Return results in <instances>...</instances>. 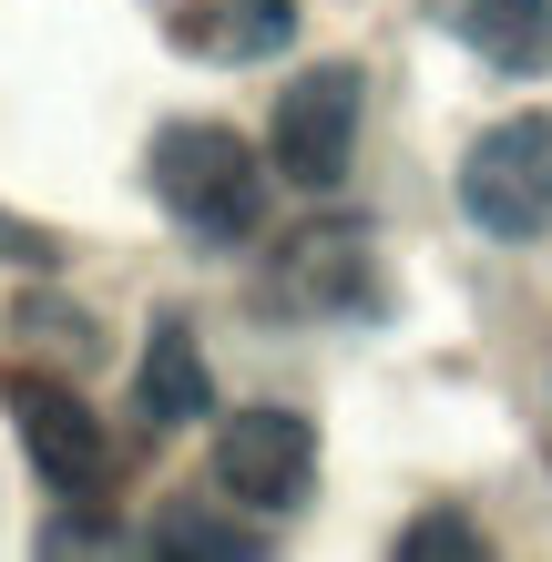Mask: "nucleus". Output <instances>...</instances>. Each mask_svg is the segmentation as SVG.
<instances>
[{
	"mask_svg": "<svg viewBox=\"0 0 552 562\" xmlns=\"http://www.w3.org/2000/svg\"><path fill=\"white\" fill-rule=\"evenodd\" d=\"M267 307H297V317L369 307V236L359 225H307V236H286L277 277H267Z\"/></svg>",
	"mask_w": 552,
	"mask_h": 562,
	"instance_id": "obj_6",
	"label": "nucleus"
},
{
	"mask_svg": "<svg viewBox=\"0 0 552 562\" xmlns=\"http://www.w3.org/2000/svg\"><path fill=\"white\" fill-rule=\"evenodd\" d=\"M144 175L165 194V215L184 236H205V246H236V236L267 225V164H256L246 134H225V123H165Z\"/></svg>",
	"mask_w": 552,
	"mask_h": 562,
	"instance_id": "obj_1",
	"label": "nucleus"
},
{
	"mask_svg": "<svg viewBox=\"0 0 552 562\" xmlns=\"http://www.w3.org/2000/svg\"><path fill=\"white\" fill-rule=\"evenodd\" d=\"M450 31L502 72H552V0H450Z\"/></svg>",
	"mask_w": 552,
	"mask_h": 562,
	"instance_id": "obj_8",
	"label": "nucleus"
},
{
	"mask_svg": "<svg viewBox=\"0 0 552 562\" xmlns=\"http://www.w3.org/2000/svg\"><path fill=\"white\" fill-rule=\"evenodd\" d=\"M134 409H144V429H194V419L215 409L205 348H194L184 317H165V327L144 338V358H134Z\"/></svg>",
	"mask_w": 552,
	"mask_h": 562,
	"instance_id": "obj_7",
	"label": "nucleus"
},
{
	"mask_svg": "<svg viewBox=\"0 0 552 562\" xmlns=\"http://www.w3.org/2000/svg\"><path fill=\"white\" fill-rule=\"evenodd\" d=\"M215 491L246 502V512H297L317 491V429L297 409H277V400L225 409V429H215Z\"/></svg>",
	"mask_w": 552,
	"mask_h": 562,
	"instance_id": "obj_5",
	"label": "nucleus"
},
{
	"mask_svg": "<svg viewBox=\"0 0 552 562\" xmlns=\"http://www.w3.org/2000/svg\"><path fill=\"white\" fill-rule=\"evenodd\" d=\"M286 31H297V0H236V11L215 21V52L225 61H256V52H277Z\"/></svg>",
	"mask_w": 552,
	"mask_h": 562,
	"instance_id": "obj_10",
	"label": "nucleus"
},
{
	"mask_svg": "<svg viewBox=\"0 0 552 562\" xmlns=\"http://www.w3.org/2000/svg\"><path fill=\"white\" fill-rule=\"evenodd\" d=\"M267 164H277V175H297L307 194L348 184V164H359V72H348V61H307V72L277 92Z\"/></svg>",
	"mask_w": 552,
	"mask_h": 562,
	"instance_id": "obj_3",
	"label": "nucleus"
},
{
	"mask_svg": "<svg viewBox=\"0 0 552 562\" xmlns=\"http://www.w3.org/2000/svg\"><path fill=\"white\" fill-rule=\"evenodd\" d=\"M144 542L154 552H205V562H256V552H267V532L236 521V512H154Z\"/></svg>",
	"mask_w": 552,
	"mask_h": 562,
	"instance_id": "obj_9",
	"label": "nucleus"
},
{
	"mask_svg": "<svg viewBox=\"0 0 552 562\" xmlns=\"http://www.w3.org/2000/svg\"><path fill=\"white\" fill-rule=\"evenodd\" d=\"M0 267H61V236H52V225H31V215H11V205H0Z\"/></svg>",
	"mask_w": 552,
	"mask_h": 562,
	"instance_id": "obj_12",
	"label": "nucleus"
},
{
	"mask_svg": "<svg viewBox=\"0 0 552 562\" xmlns=\"http://www.w3.org/2000/svg\"><path fill=\"white\" fill-rule=\"evenodd\" d=\"M0 400H11V429H21L31 471H42L61 502H92V491L113 481V440H103V419L82 409V389H72V379H52V369H11V379H0Z\"/></svg>",
	"mask_w": 552,
	"mask_h": 562,
	"instance_id": "obj_4",
	"label": "nucleus"
},
{
	"mask_svg": "<svg viewBox=\"0 0 552 562\" xmlns=\"http://www.w3.org/2000/svg\"><path fill=\"white\" fill-rule=\"evenodd\" d=\"M461 215L481 225V236H502V246H522V236L552 225V113H511V123H492V134H471Z\"/></svg>",
	"mask_w": 552,
	"mask_h": 562,
	"instance_id": "obj_2",
	"label": "nucleus"
},
{
	"mask_svg": "<svg viewBox=\"0 0 552 562\" xmlns=\"http://www.w3.org/2000/svg\"><path fill=\"white\" fill-rule=\"evenodd\" d=\"M399 552H419V562H430V552H461V562H481L492 542H481V521H471V512H419Z\"/></svg>",
	"mask_w": 552,
	"mask_h": 562,
	"instance_id": "obj_11",
	"label": "nucleus"
}]
</instances>
